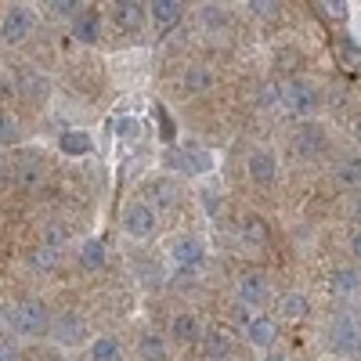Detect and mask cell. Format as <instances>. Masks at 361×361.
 I'll list each match as a JSON object with an SVG mask.
<instances>
[{"label":"cell","instance_id":"obj_1","mask_svg":"<svg viewBox=\"0 0 361 361\" xmlns=\"http://www.w3.org/2000/svg\"><path fill=\"white\" fill-rule=\"evenodd\" d=\"M51 322H54V314L47 311L44 300H37V296L18 300L15 311H11V325H15V333H18V336H25V340L51 336Z\"/></svg>","mask_w":361,"mask_h":361},{"label":"cell","instance_id":"obj_2","mask_svg":"<svg viewBox=\"0 0 361 361\" xmlns=\"http://www.w3.org/2000/svg\"><path fill=\"white\" fill-rule=\"evenodd\" d=\"M325 347L336 357H357L361 354V325L350 314H340L325 325Z\"/></svg>","mask_w":361,"mask_h":361},{"label":"cell","instance_id":"obj_3","mask_svg":"<svg viewBox=\"0 0 361 361\" xmlns=\"http://www.w3.org/2000/svg\"><path fill=\"white\" fill-rule=\"evenodd\" d=\"M123 231L134 238V243H148V238L159 235V214L145 199H134L123 209Z\"/></svg>","mask_w":361,"mask_h":361},{"label":"cell","instance_id":"obj_4","mask_svg":"<svg viewBox=\"0 0 361 361\" xmlns=\"http://www.w3.org/2000/svg\"><path fill=\"white\" fill-rule=\"evenodd\" d=\"M33 29H37V11L33 8H25V4L8 8V15L0 18V44L18 47V44H25L29 37H33Z\"/></svg>","mask_w":361,"mask_h":361},{"label":"cell","instance_id":"obj_5","mask_svg":"<svg viewBox=\"0 0 361 361\" xmlns=\"http://www.w3.org/2000/svg\"><path fill=\"white\" fill-rule=\"evenodd\" d=\"M170 260L180 271H199L206 260V246L199 243L195 235H173L170 238Z\"/></svg>","mask_w":361,"mask_h":361},{"label":"cell","instance_id":"obj_6","mask_svg":"<svg viewBox=\"0 0 361 361\" xmlns=\"http://www.w3.org/2000/svg\"><path fill=\"white\" fill-rule=\"evenodd\" d=\"M246 173H250L253 185H260V188L275 185V177H279V152H275V148H267V145L253 148L250 159H246Z\"/></svg>","mask_w":361,"mask_h":361},{"label":"cell","instance_id":"obj_7","mask_svg":"<svg viewBox=\"0 0 361 361\" xmlns=\"http://www.w3.org/2000/svg\"><path fill=\"white\" fill-rule=\"evenodd\" d=\"M279 90H282V105H286L293 116H307V112L318 105L314 87L304 83V80H286V83H279Z\"/></svg>","mask_w":361,"mask_h":361},{"label":"cell","instance_id":"obj_8","mask_svg":"<svg viewBox=\"0 0 361 361\" xmlns=\"http://www.w3.org/2000/svg\"><path fill=\"white\" fill-rule=\"evenodd\" d=\"M51 340H54L58 347H80V343L87 340V322H83L80 314H73V311L54 314V322H51Z\"/></svg>","mask_w":361,"mask_h":361},{"label":"cell","instance_id":"obj_9","mask_svg":"<svg viewBox=\"0 0 361 361\" xmlns=\"http://www.w3.org/2000/svg\"><path fill=\"white\" fill-rule=\"evenodd\" d=\"M325 148H329V137H325V130L318 123H300L293 130V152L300 159H314V156L325 152Z\"/></svg>","mask_w":361,"mask_h":361},{"label":"cell","instance_id":"obj_10","mask_svg":"<svg viewBox=\"0 0 361 361\" xmlns=\"http://www.w3.org/2000/svg\"><path fill=\"white\" fill-rule=\"evenodd\" d=\"M177 199H180V192H177V185L170 177H152L145 185V202L156 209V214H170V209L177 206Z\"/></svg>","mask_w":361,"mask_h":361},{"label":"cell","instance_id":"obj_11","mask_svg":"<svg viewBox=\"0 0 361 361\" xmlns=\"http://www.w3.org/2000/svg\"><path fill=\"white\" fill-rule=\"evenodd\" d=\"M235 296H238V307H260L271 296V282L264 275H243L235 286Z\"/></svg>","mask_w":361,"mask_h":361},{"label":"cell","instance_id":"obj_12","mask_svg":"<svg viewBox=\"0 0 361 361\" xmlns=\"http://www.w3.org/2000/svg\"><path fill=\"white\" fill-rule=\"evenodd\" d=\"M170 340L180 343V347H195V343L202 340V325H199V318L188 314V311L173 314V318H170Z\"/></svg>","mask_w":361,"mask_h":361},{"label":"cell","instance_id":"obj_13","mask_svg":"<svg viewBox=\"0 0 361 361\" xmlns=\"http://www.w3.org/2000/svg\"><path fill=\"white\" fill-rule=\"evenodd\" d=\"M246 336L257 350H271L279 340V322L271 318V314H253V322L246 325Z\"/></svg>","mask_w":361,"mask_h":361},{"label":"cell","instance_id":"obj_14","mask_svg":"<svg viewBox=\"0 0 361 361\" xmlns=\"http://www.w3.org/2000/svg\"><path fill=\"white\" fill-rule=\"evenodd\" d=\"M69 33H73L76 44H98V40H102V15H98L94 8L80 11V15L73 18V25H69Z\"/></svg>","mask_w":361,"mask_h":361},{"label":"cell","instance_id":"obj_15","mask_svg":"<svg viewBox=\"0 0 361 361\" xmlns=\"http://www.w3.org/2000/svg\"><path fill=\"white\" fill-rule=\"evenodd\" d=\"M112 18H116L119 29L134 33V29H141L145 18H148V4H137V0H123V4H116V8H112Z\"/></svg>","mask_w":361,"mask_h":361},{"label":"cell","instance_id":"obj_16","mask_svg":"<svg viewBox=\"0 0 361 361\" xmlns=\"http://www.w3.org/2000/svg\"><path fill=\"white\" fill-rule=\"evenodd\" d=\"M105 264H109V246H105V238H98V235L83 238V243H80V267L102 271Z\"/></svg>","mask_w":361,"mask_h":361},{"label":"cell","instance_id":"obj_17","mask_svg":"<svg viewBox=\"0 0 361 361\" xmlns=\"http://www.w3.org/2000/svg\"><path fill=\"white\" fill-rule=\"evenodd\" d=\"M180 87H185V94H192V98H199V94H206L209 87H214V73H209V66H188L185 69V76H180Z\"/></svg>","mask_w":361,"mask_h":361},{"label":"cell","instance_id":"obj_18","mask_svg":"<svg viewBox=\"0 0 361 361\" xmlns=\"http://www.w3.org/2000/svg\"><path fill=\"white\" fill-rule=\"evenodd\" d=\"M58 148H62L66 156L80 159V156L94 152V137H90L87 130H62V137H58Z\"/></svg>","mask_w":361,"mask_h":361},{"label":"cell","instance_id":"obj_19","mask_svg":"<svg viewBox=\"0 0 361 361\" xmlns=\"http://www.w3.org/2000/svg\"><path fill=\"white\" fill-rule=\"evenodd\" d=\"M40 177H44V163H40V156L22 152V156H18V166H15V180H18L22 188H37V185H40Z\"/></svg>","mask_w":361,"mask_h":361},{"label":"cell","instance_id":"obj_20","mask_svg":"<svg viewBox=\"0 0 361 361\" xmlns=\"http://www.w3.org/2000/svg\"><path fill=\"white\" fill-rule=\"evenodd\" d=\"M202 350H206V361H228L231 357V336L224 329H209V333H202Z\"/></svg>","mask_w":361,"mask_h":361},{"label":"cell","instance_id":"obj_21","mask_svg":"<svg viewBox=\"0 0 361 361\" xmlns=\"http://www.w3.org/2000/svg\"><path fill=\"white\" fill-rule=\"evenodd\" d=\"M137 357H141V361H166V357H170L166 336H163V333H141V336H137Z\"/></svg>","mask_w":361,"mask_h":361},{"label":"cell","instance_id":"obj_22","mask_svg":"<svg viewBox=\"0 0 361 361\" xmlns=\"http://www.w3.org/2000/svg\"><path fill=\"white\" fill-rule=\"evenodd\" d=\"M87 357L90 361H123V343L116 336H94L87 343Z\"/></svg>","mask_w":361,"mask_h":361},{"label":"cell","instance_id":"obj_23","mask_svg":"<svg viewBox=\"0 0 361 361\" xmlns=\"http://www.w3.org/2000/svg\"><path fill=\"white\" fill-rule=\"evenodd\" d=\"M209 166H214V159H209L206 148H199V145H185V148H180V170H185V173L199 177V173H209Z\"/></svg>","mask_w":361,"mask_h":361},{"label":"cell","instance_id":"obj_24","mask_svg":"<svg viewBox=\"0 0 361 361\" xmlns=\"http://www.w3.org/2000/svg\"><path fill=\"white\" fill-rule=\"evenodd\" d=\"M329 286H333V293L340 300H350L357 289H361V271L357 267H336L333 279H329Z\"/></svg>","mask_w":361,"mask_h":361},{"label":"cell","instance_id":"obj_25","mask_svg":"<svg viewBox=\"0 0 361 361\" xmlns=\"http://www.w3.org/2000/svg\"><path fill=\"white\" fill-rule=\"evenodd\" d=\"M180 15H185L180 0H152V4H148V18H152L156 25H163V29L180 22Z\"/></svg>","mask_w":361,"mask_h":361},{"label":"cell","instance_id":"obj_26","mask_svg":"<svg viewBox=\"0 0 361 361\" xmlns=\"http://www.w3.org/2000/svg\"><path fill=\"white\" fill-rule=\"evenodd\" d=\"M279 307H282V318H289V322H304V318L311 314V300H307L304 293H286V296L279 300Z\"/></svg>","mask_w":361,"mask_h":361},{"label":"cell","instance_id":"obj_27","mask_svg":"<svg viewBox=\"0 0 361 361\" xmlns=\"http://www.w3.org/2000/svg\"><path fill=\"white\" fill-rule=\"evenodd\" d=\"M58 264H62V250H54V246H47V243H37V250L29 253V267L33 271H54Z\"/></svg>","mask_w":361,"mask_h":361},{"label":"cell","instance_id":"obj_28","mask_svg":"<svg viewBox=\"0 0 361 361\" xmlns=\"http://www.w3.org/2000/svg\"><path fill=\"white\" fill-rule=\"evenodd\" d=\"M15 90H18L22 98H33V102H40V98H47V80H44V76H37V73H22Z\"/></svg>","mask_w":361,"mask_h":361},{"label":"cell","instance_id":"obj_29","mask_svg":"<svg viewBox=\"0 0 361 361\" xmlns=\"http://www.w3.org/2000/svg\"><path fill=\"white\" fill-rule=\"evenodd\" d=\"M336 180H340V188H361V159L350 156L336 166Z\"/></svg>","mask_w":361,"mask_h":361},{"label":"cell","instance_id":"obj_30","mask_svg":"<svg viewBox=\"0 0 361 361\" xmlns=\"http://www.w3.org/2000/svg\"><path fill=\"white\" fill-rule=\"evenodd\" d=\"M18 137H22V127H18L15 112L0 109V148H8V145H18Z\"/></svg>","mask_w":361,"mask_h":361},{"label":"cell","instance_id":"obj_31","mask_svg":"<svg viewBox=\"0 0 361 361\" xmlns=\"http://www.w3.org/2000/svg\"><path fill=\"white\" fill-rule=\"evenodd\" d=\"M243 238H246L250 246H264L267 243V224L260 217H246L243 221Z\"/></svg>","mask_w":361,"mask_h":361},{"label":"cell","instance_id":"obj_32","mask_svg":"<svg viewBox=\"0 0 361 361\" xmlns=\"http://www.w3.org/2000/svg\"><path fill=\"white\" fill-rule=\"evenodd\" d=\"M47 11L54 15V18H76L80 11H87V4H83V0H54V4H47Z\"/></svg>","mask_w":361,"mask_h":361},{"label":"cell","instance_id":"obj_33","mask_svg":"<svg viewBox=\"0 0 361 361\" xmlns=\"http://www.w3.org/2000/svg\"><path fill=\"white\" fill-rule=\"evenodd\" d=\"M112 130H116V137H119V141H137L141 123H137V116H119Z\"/></svg>","mask_w":361,"mask_h":361},{"label":"cell","instance_id":"obj_34","mask_svg":"<svg viewBox=\"0 0 361 361\" xmlns=\"http://www.w3.org/2000/svg\"><path fill=\"white\" fill-rule=\"evenodd\" d=\"M199 18H202V25L209 29V33H221L224 22H228V18H224V11H221V8H214V4H206V8L199 11Z\"/></svg>","mask_w":361,"mask_h":361},{"label":"cell","instance_id":"obj_35","mask_svg":"<svg viewBox=\"0 0 361 361\" xmlns=\"http://www.w3.org/2000/svg\"><path fill=\"white\" fill-rule=\"evenodd\" d=\"M69 235H73V231H69L66 224H47V228H44V243L54 246V250H62V246L69 243Z\"/></svg>","mask_w":361,"mask_h":361},{"label":"cell","instance_id":"obj_36","mask_svg":"<svg viewBox=\"0 0 361 361\" xmlns=\"http://www.w3.org/2000/svg\"><path fill=\"white\" fill-rule=\"evenodd\" d=\"M257 18H271V15H275L279 11V4H275V0H250V4H246Z\"/></svg>","mask_w":361,"mask_h":361},{"label":"cell","instance_id":"obj_37","mask_svg":"<svg viewBox=\"0 0 361 361\" xmlns=\"http://www.w3.org/2000/svg\"><path fill=\"white\" fill-rule=\"evenodd\" d=\"M260 105H282L279 83H264V87H260Z\"/></svg>","mask_w":361,"mask_h":361},{"label":"cell","instance_id":"obj_38","mask_svg":"<svg viewBox=\"0 0 361 361\" xmlns=\"http://www.w3.org/2000/svg\"><path fill=\"white\" fill-rule=\"evenodd\" d=\"M202 206H206V217H217L221 214V199L209 195V192H202Z\"/></svg>","mask_w":361,"mask_h":361},{"label":"cell","instance_id":"obj_39","mask_svg":"<svg viewBox=\"0 0 361 361\" xmlns=\"http://www.w3.org/2000/svg\"><path fill=\"white\" fill-rule=\"evenodd\" d=\"M0 361H18V347L8 343V340H0Z\"/></svg>","mask_w":361,"mask_h":361},{"label":"cell","instance_id":"obj_40","mask_svg":"<svg viewBox=\"0 0 361 361\" xmlns=\"http://www.w3.org/2000/svg\"><path fill=\"white\" fill-rule=\"evenodd\" d=\"M325 8L333 18H347V4H340V0H333V4H325Z\"/></svg>","mask_w":361,"mask_h":361},{"label":"cell","instance_id":"obj_41","mask_svg":"<svg viewBox=\"0 0 361 361\" xmlns=\"http://www.w3.org/2000/svg\"><path fill=\"white\" fill-rule=\"evenodd\" d=\"M350 253H354V257H361V228L350 235Z\"/></svg>","mask_w":361,"mask_h":361},{"label":"cell","instance_id":"obj_42","mask_svg":"<svg viewBox=\"0 0 361 361\" xmlns=\"http://www.w3.org/2000/svg\"><path fill=\"white\" fill-rule=\"evenodd\" d=\"M260 361H289V354H286V350H267Z\"/></svg>","mask_w":361,"mask_h":361},{"label":"cell","instance_id":"obj_43","mask_svg":"<svg viewBox=\"0 0 361 361\" xmlns=\"http://www.w3.org/2000/svg\"><path fill=\"white\" fill-rule=\"evenodd\" d=\"M354 221H361V199H354Z\"/></svg>","mask_w":361,"mask_h":361},{"label":"cell","instance_id":"obj_44","mask_svg":"<svg viewBox=\"0 0 361 361\" xmlns=\"http://www.w3.org/2000/svg\"><path fill=\"white\" fill-rule=\"evenodd\" d=\"M354 134H357V141H361V119H357V123H354Z\"/></svg>","mask_w":361,"mask_h":361}]
</instances>
